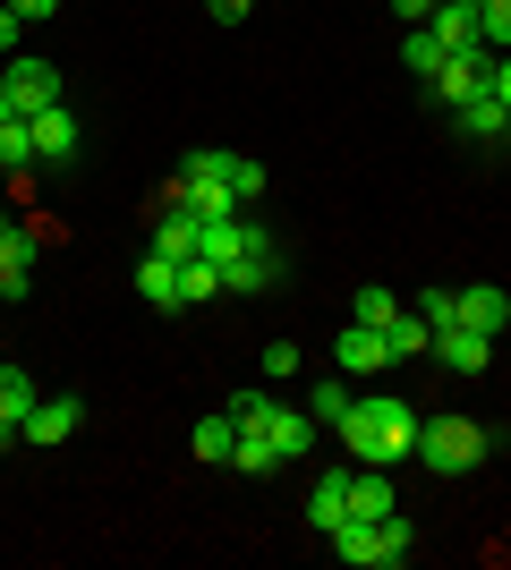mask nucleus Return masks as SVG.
<instances>
[{
    "instance_id": "nucleus-2",
    "label": "nucleus",
    "mask_w": 511,
    "mask_h": 570,
    "mask_svg": "<svg viewBox=\"0 0 511 570\" xmlns=\"http://www.w3.org/2000/svg\"><path fill=\"white\" fill-rule=\"evenodd\" d=\"M494 443H503V434H494V426H478V417H461V409H452V417H426V426H417V460H426L435 476H469V469H487V460H494Z\"/></svg>"
},
{
    "instance_id": "nucleus-3",
    "label": "nucleus",
    "mask_w": 511,
    "mask_h": 570,
    "mask_svg": "<svg viewBox=\"0 0 511 570\" xmlns=\"http://www.w3.org/2000/svg\"><path fill=\"white\" fill-rule=\"evenodd\" d=\"M324 546H333L350 570H401L410 562V520H401V511H392V520H341Z\"/></svg>"
},
{
    "instance_id": "nucleus-33",
    "label": "nucleus",
    "mask_w": 511,
    "mask_h": 570,
    "mask_svg": "<svg viewBox=\"0 0 511 570\" xmlns=\"http://www.w3.org/2000/svg\"><path fill=\"white\" fill-rule=\"evenodd\" d=\"M9 298H18V289H9V273H0V307H9Z\"/></svg>"
},
{
    "instance_id": "nucleus-26",
    "label": "nucleus",
    "mask_w": 511,
    "mask_h": 570,
    "mask_svg": "<svg viewBox=\"0 0 511 570\" xmlns=\"http://www.w3.org/2000/svg\"><path fill=\"white\" fill-rule=\"evenodd\" d=\"M265 375H298V350H291V341H265Z\"/></svg>"
},
{
    "instance_id": "nucleus-28",
    "label": "nucleus",
    "mask_w": 511,
    "mask_h": 570,
    "mask_svg": "<svg viewBox=\"0 0 511 570\" xmlns=\"http://www.w3.org/2000/svg\"><path fill=\"white\" fill-rule=\"evenodd\" d=\"M392 18H410V26H426V18H435V0H392Z\"/></svg>"
},
{
    "instance_id": "nucleus-25",
    "label": "nucleus",
    "mask_w": 511,
    "mask_h": 570,
    "mask_svg": "<svg viewBox=\"0 0 511 570\" xmlns=\"http://www.w3.org/2000/svg\"><path fill=\"white\" fill-rule=\"evenodd\" d=\"M417 315H426V324H452V289H417Z\"/></svg>"
},
{
    "instance_id": "nucleus-1",
    "label": "nucleus",
    "mask_w": 511,
    "mask_h": 570,
    "mask_svg": "<svg viewBox=\"0 0 511 570\" xmlns=\"http://www.w3.org/2000/svg\"><path fill=\"white\" fill-rule=\"evenodd\" d=\"M417 417L410 401H350V417H341V452L358 460V469H401V460H417Z\"/></svg>"
},
{
    "instance_id": "nucleus-11",
    "label": "nucleus",
    "mask_w": 511,
    "mask_h": 570,
    "mask_svg": "<svg viewBox=\"0 0 511 570\" xmlns=\"http://www.w3.org/2000/svg\"><path fill=\"white\" fill-rule=\"evenodd\" d=\"M333 366H341V375H375V366H392V341L375 333V324H358V315H350V333L333 341Z\"/></svg>"
},
{
    "instance_id": "nucleus-22",
    "label": "nucleus",
    "mask_w": 511,
    "mask_h": 570,
    "mask_svg": "<svg viewBox=\"0 0 511 570\" xmlns=\"http://www.w3.org/2000/svg\"><path fill=\"white\" fill-rule=\"evenodd\" d=\"M350 315H358V324H375V333H384L392 315H401V298H392V289H384V282H366V289H358V298H350Z\"/></svg>"
},
{
    "instance_id": "nucleus-6",
    "label": "nucleus",
    "mask_w": 511,
    "mask_h": 570,
    "mask_svg": "<svg viewBox=\"0 0 511 570\" xmlns=\"http://www.w3.org/2000/svg\"><path fill=\"white\" fill-rule=\"evenodd\" d=\"M0 86H9V102H18L26 119L51 111V102H69V77L51 69V60H9V69H0Z\"/></svg>"
},
{
    "instance_id": "nucleus-19",
    "label": "nucleus",
    "mask_w": 511,
    "mask_h": 570,
    "mask_svg": "<svg viewBox=\"0 0 511 570\" xmlns=\"http://www.w3.org/2000/svg\"><path fill=\"white\" fill-rule=\"evenodd\" d=\"M35 401H43V392H35V375L0 357V417H9V426H26V409H35Z\"/></svg>"
},
{
    "instance_id": "nucleus-4",
    "label": "nucleus",
    "mask_w": 511,
    "mask_h": 570,
    "mask_svg": "<svg viewBox=\"0 0 511 570\" xmlns=\"http://www.w3.org/2000/svg\"><path fill=\"white\" fill-rule=\"evenodd\" d=\"M487 69H494V51L487 43H461V51H443V69L426 77V95H435L443 111H461L469 95H487Z\"/></svg>"
},
{
    "instance_id": "nucleus-7",
    "label": "nucleus",
    "mask_w": 511,
    "mask_h": 570,
    "mask_svg": "<svg viewBox=\"0 0 511 570\" xmlns=\"http://www.w3.org/2000/svg\"><path fill=\"white\" fill-rule=\"evenodd\" d=\"M26 137H35V163H43V170H69L77 163V111H69V102L35 111V119H26Z\"/></svg>"
},
{
    "instance_id": "nucleus-34",
    "label": "nucleus",
    "mask_w": 511,
    "mask_h": 570,
    "mask_svg": "<svg viewBox=\"0 0 511 570\" xmlns=\"http://www.w3.org/2000/svg\"><path fill=\"white\" fill-rule=\"evenodd\" d=\"M0 443H18V426H9V417H0Z\"/></svg>"
},
{
    "instance_id": "nucleus-9",
    "label": "nucleus",
    "mask_w": 511,
    "mask_h": 570,
    "mask_svg": "<svg viewBox=\"0 0 511 570\" xmlns=\"http://www.w3.org/2000/svg\"><path fill=\"white\" fill-rule=\"evenodd\" d=\"M282 282V247H273V238H256V247H239V256L222 264V289H230V298H256V289H273Z\"/></svg>"
},
{
    "instance_id": "nucleus-5",
    "label": "nucleus",
    "mask_w": 511,
    "mask_h": 570,
    "mask_svg": "<svg viewBox=\"0 0 511 570\" xmlns=\"http://www.w3.org/2000/svg\"><path fill=\"white\" fill-rule=\"evenodd\" d=\"M452 324L503 341V333H511V289H503V282H461V289H452Z\"/></svg>"
},
{
    "instance_id": "nucleus-24",
    "label": "nucleus",
    "mask_w": 511,
    "mask_h": 570,
    "mask_svg": "<svg viewBox=\"0 0 511 570\" xmlns=\"http://www.w3.org/2000/svg\"><path fill=\"white\" fill-rule=\"evenodd\" d=\"M0 170H35V137H26V119L0 128Z\"/></svg>"
},
{
    "instance_id": "nucleus-31",
    "label": "nucleus",
    "mask_w": 511,
    "mask_h": 570,
    "mask_svg": "<svg viewBox=\"0 0 511 570\" xmlns=\"http://www.w3.org/2000/svg\"><path fill=\"white\" fill-rule=\"evenodd\" d=\"M9 9H18V18H51V9H60V0H9Z\"/></svg>"
},
{
    "instance_id": "nucleus-16",
    "label": "nucleus",
    "mask_w": 511,
    "mask_h": 570,
    "mask_svg": "<svg viewBox=\"0 0 511 570\" xmlns=\"http://www.w3.org/2000/svg\"><path fill=\"white\" fill-rule=\"evenodd\" d=\"M230 443H239V417H230V409L196 417V434H188V452H196V460H214V469H230Z\"/></svg>"
},
{
    "instance_id": "nucleus-17",
    "label": "nucleus",
    "mask_w": 511,
    "mask_h": 570,
    "mask_svg": "<svg viewBox=\"0 0 511 570\" xmlns=\"http://www.w3.org/2000/svg\"><path fill=\"white\" fill-rule=\"evenodd\" d=\"M426 35H435L443 51L478 43V9H461V0H435V18H426Z\"/></svg>"
},
{
    "instance_id": "nucleus-18",
    "label": "nucleus",
    "mask_w": 511,
    "mask_h": 570,
    "mask_svg": "<svg viewBox=\"0 0 511 570\" xmlns=\"http://www.w3.org/2000/svg\"><path fill=\"white\" fill-rule=\"evenodd\" d=\"M307 520H316V537H333V528L350 520V476H324L316 494H307Z\"/></svg>"
},
{
    "instance_id": "nucleus-14",
    "label": "nucleus",
    "mask_w": 511,
    "mask_h": 570,
    "mask_svg": "<svg viewBox=\"0 0 511 570\" xmlns=\"http://www.w3.org/2000/svg\"><path fill=\"white\" fill-rule=\"evenodd\" d=\"M196 230H205V222H196L188 205H154V256L188 264V256H196Z\"/></svg>"
},
{
    "instance_id": "nucleus-12",
    "label": "nucleus",
    "mask_w": 511,
    "mask_h": 570,
    "mask_svg": "<svg viewBox=\"0 0 511 570\" xmlns=\"http://www.w3.org/2000/svg\"><path fill=\"white\" fill-rule=\"evenodd\" d=\"M137 298H146L154 315H179V307H188V282H179V264L146 247V264H137Z\"/></svg>"
},
{
    "instance_id": "nucleus-20",
    "label": "nucleus",
    "mask_w": 511,
    "mask_h": 570,
    "mask_svg": "<svg viewBox=\"0 0 511 570\" xmlns=\"http://www.w3.org/2000/svg\"><path fill=\"white\" fill-rule=\"evenodd\" d=\"M350 401H358V392H350V375H324L316 401H307V417H316V426H341V417H350Z\"/></svg>"
},
{
    "instance_id": "nucleus-8",
    "label": "nucleus",
    "mask_w": 511,
    "mask_h": 570,
    "mask_svg": "<svg viewBox=\"0 0 511 570\" xmlns=\"http://www.w3.org/2000/svg\"><path fill=\"white\" fill-rule=\"evenodd\" d=\"M77 426H86V401H77V392H51V401H35V409H26L18 443H43V452H51V443H69Z\"/></svg>"
},
{
    "instance_id": "nucleus-13",
    "label": "nucleus",
    "mask_w": 511,
    "mask_h": 570,
    "mask_svg": "<svg viewBox=\"0 0 511 570\" xmlns=\"http://www.w3.org/2000/svg\"><path fill=\"white\" fill-rule=\"evenodd\" d=\"M35 264H43V238L26 230V222L0 214V273H9V289L26 298V282H35Z\"/></svg>"
},
{
    "instance_id": "nucleus-27",
    "label": "nucleus",
    "mask_w": 511,
    "mask_h": 570,
    "mask_svg": "<svg viewBox=\"0 0 511 570\" xmlns=\"http://www.w3.org/2000/svg\"><path fill=\"white\" fill-rule=\"evenodd\" d=\"M487 86L503 95V111H511V51H494V69H487Z\"/></svg>"
},
{
    "instance_id": "nucleus-21",
    "label": "nucleus",
    "mask_w": 511,
    "mask_h": 570,
    "mask_svg": "<svg viewBox=\"0 0 511 570\" xmlns=\"http://www.w3.org/2000/svg\"><path fill=\"white\" fill-rule=\"evenodd\" d=\"M401 69H417V77H435V69H443V43L426 35V26H410V35H401Z\"/></svg>"
},
{
    "instance_id": "nucleus-29",
    "label": "nucleus",
    "mask_w": 511,
    "mask_h": 570,
    "mask_svg": "<svg viewBox=\"0 0 511 570\" xmlns=\"http://www.w3.org/2000/svg\"><path fill=\"white\" fill-rule=\"evenodd\" d=\"M205 9H214V18H222V26H239V18H247V9H256V0H205Z\"/></svg>"
},
{
    "instance_id": "nucleus-15",
    "label": "nucleus",
    "mask_w": 511,
    "mask_h": 570,
    "mask_svg": "<svg viewBox=\"0 0 511 570\" xmlns=\"http://www.w3.org/2000/svg\"><path fill=\"white\" fill-rule=\"evenodd\" d=\"M401 502H392V469H358L350 476V520H392Z\"/></svg>"
},
{
    "instance_id": "nucleus-10",
    "label": "nucleus",
    "mask_w": 511,
    "mask_h": 570,
    "mask_svg": "<svg viewBox=\"0 0 511 570\" xmlns=\"http://www.w3.org/2000/svg\"><path fill=\"white\" fill-rule=\"evenodd\" d=\"M426 357H443L452 375H487V366H494V341L469 333V324H435V350H426Z\"/></svg>"
},
{
    "instance_id": "nucleus-23",
    "label": "nucleus",
    "mask_w": 511,
    "mask_h": 570,
    "mask_svg": "<svg viewBox=\"0 0 511 570\" xmlns=\"http://www.w3.org/2000/svg\"><path fill=\"white\" fill-rule=\"evenodd\" d=\"M478 43H487V51H511V0H487V9H478Z\"/></svg>"
},
{
    "instance_id": "nucleus-30",
    "label": "nucleus",
    "mask_w": 511,
    "mask_h": 570,
    "mask_svg": "<svg viewBox=\"0 0 511 570\" xmlns=\"http://www.w3.org/2000/svg\"><path fill=\"white\" fill-rule=\"evenodd\" d=\"M18 26H26L18 9H0V51H18Z\"/></svg>"
},
{
    "instance_id": "nucleus-32",
    "label": "nucleus",
    "mask_w": 511,
    "mask_h": 570,
    "mask_svg": "<svg viewBox=\"0 0 511 570\" xmlns=\"http://www.w3.org/2000/svg\"><path fill=\"white\" fill-rule=\"evenodd\" d=\"M9 119H26V111H18V102H9V86H0V128H9Z\"/></svg>"
}]
</instances>
